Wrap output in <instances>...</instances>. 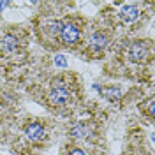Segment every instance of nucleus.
Here are the masks:
<instances>
[{"label": "nucleus", "mask_w": 155, "mask_h": 155, "mask_svg": "<svg viewBox=\"0 0 155 155\" xmlns=\"http://www.w3.org/2000/svg\"><path fill=\"white\" fill-rule=\"evenodd\" d=\"M9 5V2H0V9H4V7H7Z\"/></svg>", "instance_id": "obj_13"}, {"label": "nucleus", "mask_w": 155, "mask_h": 155, "mask_svg": "<svg viewBox=\"0 0 155 155\" xmlns=\"http://www.w3.org/2000/svg\"><path fill=\"white\" fill-rule=\"evenodd\" d=\"M146 55H148V48H146L145 42L134 41V42L129 46V58H130L132 62H136V64H141L146 58Z\"/></svg>", "instance_id": "obj_1"}, {"label": "nucleus", "mask_w": 155, "mask_h": 155, "mask_svg": "<svg viewBox=\"0 0 155 155\" xmlns=\"http://www.w3.org/2000/svg\"><path fill=\"white\" fill-rule=\"evenodd\" d=\"M55 64L60 65V67H65V65H67V60H65L64 57H57V58H55Z\"/></svg>", "instance_id": "obj_10"}, {"label": "nucleus", "mask_w": 155, "mask_h": 155, "mask_svg": "<svg viewBox=\"0 0 155 155\" xmlns=\"http://www.w3.org/2000/svg\"><path fill=\"white\" fill-rule=\"evenodd\" d=\"M137 18H139V9L136 5H125L120 11V19L124 23H134Z\"/></svg>", "instance_id": "obj_5"}, {"label": "nucleus", "mask_w": 155, "mask_h": 155, "mask_svg": "<svg viewBox=\"0 0 155 155\" xmlns=\"http://www.w3.org/2000/svg\"><path fill=\"white\" fill-rule=\"evenodd\" d=\"M2 46H4V49L7 53H12V51H16V48H18V39L12 37V35H7V37L2 41Z\"/></svg>", "instance_id": "obj_8"}, {"label": "nucleus", "mask_w": 155, "mask_h": 155, "mask_svg": "<svg viewBox=\"0 0 155 155\" xmlns=\"http://www.w3.org/2000/svg\"><path fill=\"white\" fill-rule=\"evenodd\" d=\"M148 113H150V115H153V101H150V102H148Z\"/></svg>", "instance_id": "obj_12"}, {"label": "nucleus", "mask_w": 155, "mask_h": 155, "mask_svg": "<svg viewBox=\"0 0 155 155\" xmlns=\"http://www.w3.org/2000/svg\"><path fill=\"white\" fill-rule=\"evenodd\" d=\"M60 39H62L65 44H76L78 39H79V28H78L74 23L62 25V30H60Z\"/></svg>", "instance_id": "obj_2"}, {"label": "nucleus", "mask_w": 155, "mask_h": 155, "mask_svg": "<svg viewBox=\"0 0 155 155\" xmlns=\"http://www.w3.org/2000/svg\"><path fill=\"white\" fill-rule=\"evenodd\" d=\"M106 46H107V37L104 34H101V32H95L92 35V39H90V49L95 51V53H101Z\"/></svg>", "instance_id": "obj_6"}, {"label": "nucleus", "mask_w": 155, "mask_h": 155, "mask_svg": "<svg viewBox=\"0 0 155 155\" xmlns=\"http://www.w3.org/2000/svg\"><path fill=\"white\" fill-rule=\"evenodd\" d=\"M69 155H87L83 150H79V148H74V150H71V153Z\"/></svg>", "instance_id": "obj_11"}, {"label": "nucleus", "mask_w": 155, "mask_h": 155, "mask_svg": "<svg viewBox=\"0 0 155 155\" xmlns=\"http://www.w3.org/2000/svg\"><path fill=\"white\" fill-rule=\"evenodd\" d=\"M102 94L107 97V99H111V101H116V99H120V88L118 87H109V88H104L102 90Z\"/></svg>", "instance_id": "obj_9"}, {"label": "nucleus", "mask_w": 155, "mask_h": 155, "mask_svg": "<svg viewBox=\"0 0 155 155\" xmlns=\"http://www.w3.org/2000/svg\"><path fill=\"white\" fill-rule=\"evenodd\" d=\"M49 101L55 106H64V104H67L71 101V94L65 88H53L51 94H49Z\"/></svg>", "instance_id": "obj_3"}, {"label": "nucleus", "mask_w": 155, "mask_h": 155, "mask_svg": "<svg viewBox=\"0 0 155 155\" xmlns=\"http://www.w3.org/2000/svg\"><path fill=\"white\" fill-rule=\"evenodd\" d=\"M25 134L32 141H42L44 136H46V130H44V127L41 124H28L27 129H25Z\"/></svg>", "instance_id": "obj_4"}, {"label": "nucleus", "mask_w": 155, "mask_h": 155, "mask_svg": "<svg viewBox=\"0 0 155 155\" xmlns=\"http://www.w3.org/2000/svg\"><path fill=\"white\" fill-rule=\"evenodd\" d=\"M71 134L78 137V139H81V137H87L90 134V129H88L85 124H76V125L72 127V130H71Z\"/></svg>", "instance_id": "obj_7"}]
</instances>
